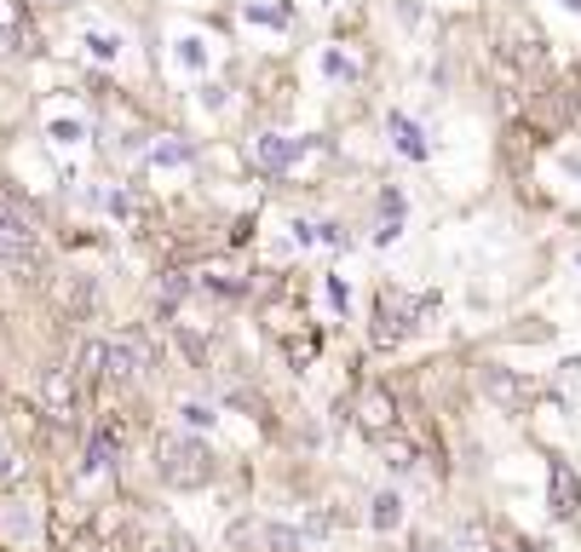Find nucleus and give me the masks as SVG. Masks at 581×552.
<instances>
[{"label": "nucleus", "instance_id": "obj_2", "mask_svg": "<svg viewBox=\"0 0 581 552\" xmlns=\"http://www.w3.org/2000/svg\"><path fill=\"white\" fill-rule=\"evenodd\" d=\"M0 259H35V224L12 208V201H0Z\"/></svg>", "mask_w": 581, "mask_h": 552}, {"label": "nucleus", "instance_id": "obj_9", "mask_svg": "<svg viewBox=\"0 0 581 552\" xmlns=\"http://www.w3.org/2000/svg\"><path fill=\"white\" fill-rule=\"evenodd\" d=\"M92 58H122V35H87Z\"/></svg>", "mask_w": 581, "mask_h": 552}, {"label": "nucleus", "instance_id": "obj_12", "mask_svg": "<svg viewBox=\"0 0 581 552\" xmlns=\"http://www.w3.org/2000/svg\"><path fill=\"white\" fill-rule=\"evenodd\" d=\"M329 305H334V311H346V305H351V289L339 277H329Z\"/></svg>", "mask_w": 581, "mask_h": 552}, {"label": "nucleus", "instance_id": "obj_1", "mask_svg": "<svg viewBox=\"0 0 581 552\" xmlns=\"http://www.w3.org/2000/svg\"><path fill=\"white\" fill-rule=\"evenodd\" d=\"M162 478L168 483H202L208 478V461H202V443H162Z\"/></svg>", "mask_w": 581, "mask_h": 552}, {"label": "nucleus", "instance_id": "obj_3", "mask_svg": "<svg viewBox=\"0 0 581 552\" xmlns=\"http://www.w3.org/2000/svg\"><path fill=\"white\" fill-rule=\"evenodd\" d=\"M386 133H392V145L404 150L409 161H427V133H420L404 110H392V115H386Z\"/></svg>", "mask_w": 581, "mask_h": 552}, {"label": "nucleus", "instance_id": "obj_5", "mask_svg": "<svg viewBox=\"0 0 581 552\" xmlns=\"http://www.w3.org/2000/svg\"><path fill=\"white\" fill-rule=\"evenodd\" d=\"M254 150H259V161H265V168H271V173H283V168H288V161H299V156H306L311 145H294V138H259V145H254Z\"/></svg>", "mask_w": 581, "mask_h": 552}, {"label": "nucleus", "instance_id": "obj_7", "mask_svg": "<svg viewBox=\"0 0 581 552\" xmlns=\"http://www.w3.org/2000/svg\"><path fill=\"white\" fill-rule=\"evenodd\" d=\"M397 524H404V501H397V495H380V501H374V529H397Z\"/></svg>", "mask_w": 581, "mask_h": 552}, {"label": "nucleus", "instance_id": "obj_4", "mask_svg": "<svg viewBox=\"0 0 581 552\" xmlns=\"http://www.w3.org/2000/svg\"><path fill=\"white\" fill-rule=\"evenodd\" d=\"M576 506H581V483H576V473H570L565 461H553V513L570 518Z\"/></svg>", "mask_w": 581, "mask_h": 552}, {"label": "nucleus", "instance_id": "obj_16", "mask_svg": "<svg viewBox=\"0 0 581 552\" xmlns=\"http://www.w3.org/2000/svg\"><path fill=\"white\" fill-rule=\"evenodd\" d=\"M565 7H576V12H581V0H565Z\"/></svg>", "mask_w": 581, "mask_h": 552}, {"label": "nucleus", "instance_id": "obj_14", "mask_svg": "<svg viewBox=\"0 0 581 552\" xmlns=\"http://www.w3.org/2000/svg\"><path fill=\"white\" fill-rule=\"evenodd\" d=\"M156 161H162V168H178V161H190V150L185 145H162V150H156Z\"/></svg>", "mask_w": 581, "mask_h": 552}, {"label": "nucleus", "instance_id": "obj_11", "mask_svg": "<svg viewBox=\"0 0 581 552\" xmlns=\"http://www.w3.org/2000/svg\"><path fill=\"white\" fill-rule=\"evenodd\" d=\"M52 138L58 145H75V138H82V121H52Z\"/></svg>", "mask_w": 581, "mask_h": 552}, {"label": "nucleus", "instance_id": "obj_8", "mask_svg": "<svg viewBox=\"0 0 581 552\" xmlns=\"http://www.w3.org/2000/svg\"><path fill=\"white\" fill-rule=\"evenodd\" d=\"M178 415H185V426H190V432H202V426H213V420H219L208 403H185V408H178Z\"/></svg>", "mask_w": 581, "mask_h": 552}, {"label": "nucleus", "instance_id": "obj_10", "mask_svg": "<svg viewBox=\"0 0 581 552\" xmlns=\"http://www.w3.org/2000/svg\"><path fill=\"white\" fill-rule=\"evenodd\" d=\"M178 58H185L190 70H202V64H208V52H202V40H196V35H185V40H178Z\"/></svg>", "mask_w": 581, "mask_h": 552}, {"label": "nucleus", "instance_id": "obj_6", "mask_svg": "<svg viewBox=\"0 0 581 552\" xmlns=\"http://www.w3.org/2000/svg\"><path fill=\"white\" fill-rule=\"evenodd\" d=\"M404 236V191H386L380 196V231H374V242H397Z\"/></svg>", "mask_w": 581, "mask_h": 552}, {"label": "nucleus", "instance_id": "obj_15", "mask_svg": "<svg viewBox=\"0 0 581 552\" xmlns=\"http://www.w3.org/2000/svg\"><path fill=\"white\" fill-rule=\"evenodd\" d=\"M323 64H329V75H334V81H339V75H351V58H339V52H329Z\"/></svg>", "mask_w": 581, "mask_h": 552}, {"label": "nucleus", "instance_id": "obj_13", "mask_svg": "<svg viewBox=\"0 0 581 552\" xmlns=\"http://www.w3.org/2000/svg\"><path fill=\"white\" fill-rule=\"evenodd\" d=\"M7 529H12V536H35V513H29V506H24V513H12Z\"/></svg>", "mask_w": 581, "mask_h": 552}]
</instances>
